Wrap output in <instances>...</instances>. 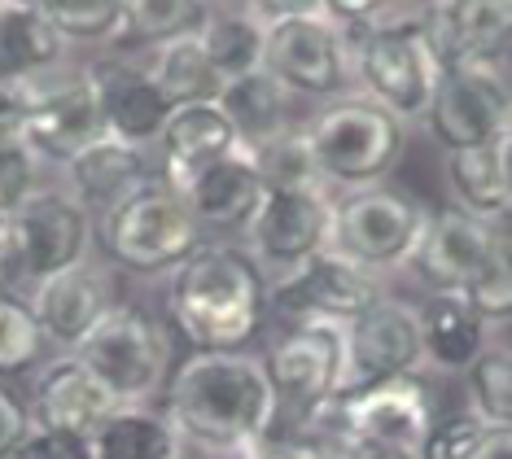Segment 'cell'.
Returning a JSON list of instances; mask_svg holds the SVG:
<instances>
[{"label":"cell","instance_id":"obj_1","mask_svg":"<svg viewBox=\"0 0 512 459\" xmlns=\"http://www.w3.org/2000/svg\"><path fill=\"white\" fill-rule=\"evenodd\" d=\"M162 416L189 451L250 459L276 438V394L267 363L250 350L232 355H193L171 368L162 390Z\"/></svg>","mask_w":512,"mask_h":459},{"label":"cell","instance_id":"obj_2","mask_svg":"<svg viewBox=\"0 0 512 459\" xmlns=\"http://www.w3.org/2000/svg\"><path fill=\"white\" fill-rule=\"evenodd\" d=\"M167 320L197 355L246 350L267 324V280L246 250L202 245L167 276Z\"/></svg>","mask_w":512,"mask_h":459},{"label":"cell","instance_id":"obj_3","mask_svg":"<svg viewBox=\"0 0 512 459\" xmlns=\"http://www.w3.org/2000/svg\"><path fill=\"white\" fill-rule=\"evenodd\" d=\"M302 140H307L316 180L333 197H346L390 180L394 167L403 162L407 127L368 97L346 92L337 101H324L316 114H307Z\"/></svg>","mask_w":512,"mask_h":459},{"label":"cell","instance_id":"obj_4","mask_svg":"<svg viewBox=\"0 0 512 459\" xmlns=\"http://www.w3.org/2000/svg\"><path fill=\"white\" fill-rule=\"evenodd\" d=\"M263 18V75L294 101H337L355 88L351 40L324 5H254Z\"/></svg>","mask_w":512,"mask_h":459},{"label":"cell","instance_id":"obj_5","mask_svg":"<svg viewBox=\"0 0 512 459\" xmlns=\"http://www.w3.org/2000/svg\"><path fill=\"white\" fill-rule=\"evenodd\" d=\"M97 241L114 272L132 276H171L184 258H193L206 245L189 202L162 180L127 197L119 210L101 215Z\"/></svg>","mask_w":512,"mask_h":459},{"label":"cell","instance_id":"obj_6","mask_svg":"<svg viewBox=\"0 0 512 459\" xmlns=\"http://www.w3.org/2000/svg\"><path fill=\"white\" fill-rule=\"evenodd\" d=\"M123 407H149L171 381V328L136 302H119L75 350Z\"/></svg>","mask_w":512,"mask_h":459},{"label":"cell","instance_id":"obj_7","mask_svg":"<svg viewBox=\"0 0 512 459\" xmlns=\"http://www.w3.org/2000/svg\"><path fill=\"white\" fill-rule=\"evenodd\" d=\"M267 381L276 394V438L285 433H311L329 416L342 390L346 333L342 328H285L267 350Z\"/></svg>","mask_w":512,"mask_h":459},{"label":"cell","instance_id":"obj_8","mask_svg":"<svg viewBox=\"0 0 512 459\" xmlns=\"http://www.w3.org/2000/svg\"><path fill=\"white\" fill-rule=\"evenodd\" d=\"M429 215L434 210H425L412 193H399L390 184L346 193L337 197L333 250L372 276L399 272V267H407V258L416 254V245H421Z\"/></svg>","mask_w":512,"mask_h":459},{"label":"cell","instance_id":"obj_9","mask_svg":"<svg viewBox=\"0 0 512 459\" xmlns=\"http://www.w3.org/2000/svg\"><path fill=\"white\" fill-rule=\"evenodd\" d=\"M337 197L324 184L267 188L259 215L250 219L246 241L263 280H281L316 254L333 250Z\"/></svg>","mask_w":512,"mask_h":459},{"label":"cell","instance_id":"obj_10","mask_svg":"<svg viewBox=\"0 0 512 459\" xmlns=\"http://www.w3.org/2000/svg\"><path fill=\"white\" fill-rule=\"evenodd\" d=\"M386 298L381 276L355 267L337 250L316 254L311 263L294 267L281 280H267V315H276L289 328H351L372 302Z\"/></svg>","mask_w":512,"mask_h":459},{"label":"cell","instance_id":"obj_11","mask_svg":"<svg viewBox=\"0 0 512 459\" xmlns=\"http://www.w3.org/2000/svg\"><path fill=\"white\" fill-rule=\"evenodd\" d=\"M508 119H512V84L504 79V70L491 62H464L442 70L421 127L442 153H460V149L499 145Z\"/></svg>","mask_w":512,"mask_h":459},{"label":"cell","instance_id":"obj_12","mask_svg":"<svg viewBox=\"0 0 512 459\" xmlns=\"http://www.w3.org/2000/svg\"><path fill=\"white\" fill-rule=\"evenodd\" d=\"M351 75L359 97L412 127L425 123L442 79V62L425 35H364L351 44Z\"/></svg>","mask_w":512,"mask_h":459},{"label":"cell","instance_id":"obj_13","mask_svg":"<svg viewBox=\"0 0 512 459\" xmlns=\"http://www.w3.org/2000/svg\"><path fill=\"white\" fill-rule=\"evenodd\" d=\"M31 88H36V101H31V119L22 140L36 149L40 162L66 167L84 149L101 145L110 136L88 66H57L49 75L31 79Z\"/></svg>","mask_w":512,"mask_h":459},{"label":"cell","instance_id":"obj_14","mask_svg":"<svg viewBox=\"0 0 512 459\" xmlns=\"http://www.w3.org/2000/svg\"><path fill=\"white\" fill-rule=\"evenodd\" d=\"M342 333H346V363L337 398H351L386 381H403V376H416L425 368L421 315H416V306L390 298V293L381 302H372Z\"/></svg>","mask_w":512,"mask_h":459},{"label":"cell","instance_id":"obj_15","mask_svg":"<svg viewBox=\"0 0 512 459\" xmlns=\"http://www.w3.org/2000/svg\"><path fill=\"white\" fill-rule=\"evenodd\" d=\"M316 429H324V438L386 442L416 455L434 429V398L421 385V376H403V381H386L351 398H337Z\"/></svg>","mask_w":512,"mask_h":459},{"label":"cell","instance_id":"obj_16","mask_svg":"<svg viewBox=\"0 0 512 459\" xmlns=\"http://www.w3.org/2000/svg\"><path fill=\"white\" fill-rule=\"evenodd\" d=\"M9 219H14L22 280L27 285H40V280L84 263L92 250V215L66 188H40Z\"/></svg>","mask_w":512,"mask_h":459},{"label":"cell","instance_id":"obj_17","mask_svg":"<svg viewBox=\"0 0 512 459\" xmlns=\"http://www.w3.org/2000/svg\"><path fill=\"white\" fill-rule=\"evenodd\" d=\"M123 403L114 398L101 376L88 368L79 355H57L53 363H44L36 385H31V425L40 433L71 442L75 451H84L106 420L119 411Z\"/></svg>","mask_w":512,"mask_h":459},{"label":"cell","instance_id":"obj_18","mask_svg":"<svg viewBox=\"0 0 512 459\" xmlns=\"http://www.w3.org/2000/svg\"><path fill=\"white\" fill-rule=\"evenodd\" d=\"M27 302H31V311H36V324H40V333L49 337V346H66L75 355L79 341L106 320L123 298H119L114 267L101 263V258H84V263L31 285Z\"/></svg>","mask_w":512,"mask_h":459},{"label":"cell","instance_id":"obj_19","mask_svg":"<svg viewBox=\"0 0 512 459\" xmlns=\"http://www.w3.org/2000/svg\"><path fill=\"white\" fill-rule=\"evenodd\" d=\"M499 232L491 223H477L464 210H434L425 223V237L416 254L407 258L412 280L429 293H464L477 267L491 258Z\"/></svg>","mask_w":512,"mask_h":459},{"label":"cell","instance_id":"obj_20","mask_svg":"<svg viewBox=\"0 0 512 459\" xmlns=\"http://www.w3.org/2000/svg\"><path fill=\"white\" fill-rule=\"evenodd\" d=\"M92 70V84H97V101H101V119H106L110 140L132 149H149L158 145L162 123L171 119L167 97L154 88L145 62L132 57H110Z\"/></svg>","mask_w":512,"mask_h":459},{"label":"cell","instance_id":"obj_21","mask_svg":"<svg viewBox=\"0 0 512 459\" xmlns=\"http://www.w3.org/2000/svg\"><path fill=\"white\" fill-rule=\"evenodd\" d=\"M154 149H158V167H162L158 180L180 193L206 167L241 153V136L219 105H180L162 123V136Z\"/></svg>","mask_w":512,"mask_h":459},{"label":"cell","instance_id":"obj_22","mask_svg":"<svg viewBox=\"0 0 512 459\" xmlns=\"http://www.w3.org/2000/svg\"><path fill=\"white\" fill-rule=\"evenodd\" d=\"M429 49L447 66L464 62H491L512 44V0H456V5H434L425 31Z\"/></svg>","mask_w":512,"mask_h":459},{"label":"cell","instance_id":"obj_23","mask_svg":"<svg viewBox=\"0 0 512 459\" xmlns=\"http://www.w3.org/2000/svg\"><path fill=\"white\" fill-rule=\"evenodd\" d=\"M66 193L75 197L88 215H110L119 210L127 197H136L141 188H149L158 180L154 167H149L145 149L119 145V140H101V145L84 149L75 162H66Z\"/></svg>","mask_w":512,"mask_h":459},{"label":"cell","instance_id":"obj_24","mask_svg":"<svg viewBox=\"0 0 512 459\" xmlns=\"http://www.w3.org/2000/svg\"><path fill=\"white\" fill-rule=\"evenodd\" d=\"M180 197L189 202L193 219L202 228H224V232H246L250 219L259 215L263 197H267V180L254 167V158L246 149L232 153V158L206 167L197 180L180 188Z\"/></svg>","mask_w":512,"mask_h":459},{"label":"cell","instance_id":"obj_25","mask_svg":"<svg viewBox=\"0 0 512 459\" xmlns=\"http://www.w3.org/2000/svg\"><path fill=\"white\" fill-rule=\"evenodd\" d=\"M421 315V341H425V368L464 376L477 363L491 341H486V324L473 315L464 293H429L416 306Z\"/></svg>","mask_w":512,"mask_h":459},{"label":"cell","instance_id":"obj_26","mask_svg":"<svg viewBox=\"0 0 512 459\" xmlns=\"http://www.w3.org/2000/svg\"><path fill=\"white\" fill-rule=\"evenodd\" d=\"M298 105L302 101H294L272 75H263V70L228 84L224 97H219V110H224L228 123L237 127L241 149H263V145H272V140L298 132V127L307 123L298 114Z\"/></svg>","mask_w":512,"mask_h":459},{"label":"cell","instance_id":"obj_27","mask_svg":"<svg viewBox=\"0 0 512 459\" xmlns=\"http://www.w3.org/2000/svg\"><path fill=\"white\" fill-rule=\"evenodd\" d=\"M62 35L36 0H0V75L40 79L62 66Z\"/></svg>","mask_w":512,"mask_h":459},{"label":"cell","instance_id":"obj_28","mask_svg":"<svg viewBox=\"0 0 512 459\" xmlns=\"http://www.w3.org/2000/svg\"><path fill=\"white\" fill-rule=\"evenodd\" d=\"M145 70L154 79V88L167 97L171 110H180V105H219V97L228 88L197 35H184V40H171L162 49H149Z\"/></svg>","mask_w":512,"mask_h":459},{"label":"cell","instance_id":"obj_29","mask_svg":"<svg viewBox=\"0 0 512 459\" xmlns=\"http://www.w3.org/2000/svg\"><path fill=\"white\" fill-rule=\"evenodd\" d=\"M197 40L224 84L263 70V18L254 5H211Z\"/></svg>","mask_w":512,"mask_h":459},{"label":"cell","instance_id":"obj_30","mask_svg":"<svg viewBox=\"0 0 512 459\" xmlns=\"http://www.w3.org/2000/svg\"><path fill=\"white\" fill-rule=\"evenodd\" d=\"M184 442L158 407H119L92 433L84 459H180Z\"/></svg>","mask_w":512,"mask_h":459},{"label":"cell","instance_id":"obj_31","mask_svg":"<svg viewBox=\"0 0 512 459\" xmlns=\"http://www.w3.org/2000/svg\"><path fill=\"white\" fill-rule=\"evenodd\" d=\"M442 171H447V184L456 193L460 210L477 223H495L512 215V197H508V180H504V162H499V149H460L442 158Z\"/></svg>","mask_w":512,"mask_h":459},{"label":"cell","instance_id":"obj_32","mask_svg":"<svg viewBox=\"0 0 512 459\" xmlns=\"http://www.w3.org/2000/svg\"><path fill=\"white\" fill-rule=\"evenodd\" d=\"M206 14H211V5H197V0H127L123 40L145 44V53L162 49V44H171V40L197 35Z\"/></svg>","mask_w":512,"mask_h":459},{"label":"cell","instance_id":"obj_33","mask_svg":"<svg viewBox=\"0 0 512 459\" xmlns=\"http://www.w3.org/2000/svg\"><path fill=\"white\" fill-rule=\"evenodd\" d=\"M469 411L486 429H512V346H486L464 372Z\"/></svg>","mask_w":512,"mask_h":459},{"label":"cell","instance_id":"obj_34","mask_svg":"<svg viewBox=\"0 0 512 459\" xmlns=\"http://www.w3.org/2000/svg\"><path fill=\"white\" fill-rule=\"evenodd\" d=\"M44 14L62 44H114L127 31V0H49Z\"/></svg>","mask_w":512,"mask_h":459},{"label":"cell","instance_id":"obj_35","mask_svg":"<svg viewBox=\"0 0 512 459\" xmlns=\"http://www.w3.org/2000/svg\"><path fill=\"white\" fill-rule=\"evenodd\" d=\"M49 337L40 333L36 311L18 289H0V376H22L40 368Z\"/></svg>","mask_w":512,"mask_h":459},{"label":"cell","instance_id":"obj_36","mask_svg":"<svg viewBox=\"0 0 512 459\" xmlns=\"http://www.w3.org/2000/svg\"><path fill=\"white\" fill-rule=\"evenodd\" d=\"M464 302L473 306V315L486 328L512 324V241L508 237H499L491 258L477 267V276L464 289Z\"/></svg>","mask_w":512,"mask_h":459},{"label":"cell","instance_id":"obj_37","mask_svg":"<svg viewBox=\"0 0 512 459\" xmlns=\"http://www.w3.org/2000/svg\"><path fill=\"white\" fill-rule=\"evenodd\" d=\"M31 193H40V158L27 140H0V215H14Z\"/></svg>","mask_w":512,"mask_h":459},{"label":"cell","instance_id":"obj_38","mask_svg":"<svg viewBox=\"0 0 512 459\" xmlns=\"http://www.w3.org/2000/svg\"><path fill=\"white\" fill-rule=\"evenodd\" d=\"M482 433H486V425L473 411H456V416H447V420H434V429H429V438L421 442L416 459H473Z\"/></svg>","mask_w":512,"mask_h":459},{"label":"cell","instance_id":"obj_39","mask_svg":"<svg viewBox=\"0 0 512 459\" xmlns=\"http://www.w3.org/2000/svg\"><path fill=\"white\" fill-rule=\"evenodd\" d=\"M31 101H36L31 79L0 75V140H22L27 119H31Z\"/></svg>","mask_w":512,"mask_h":459},{"label":"cell","instance_id":"obj_40","mask_svg":"<svg viewBox=\"0 0 512 459\" xmlns=\"http://www.w3.org/2000/svg\"><path fill=\"white\" fill-rule=\"evenodd\" d=\"M250 459H337V446L316 433H285V438H267Z\"/></svg>","mask_w":512,"mask_h":459},{"label":"cell","instance_id":"obj_41","mask_svg":"<svg viewBox=\"0 0 512 459\" xmlns=\"http://www.w3.org/2000/svg\"><path fill=\"white\" fill-rule=\"evenodd\" d=\"M31 429H36V425H31L27 403L0 385V459H14L18 446L31 438Z\"/></svg>","mask_w":512,"mask_h":459},{"label":"cell","instance_id":"obj_42","mask_svg":"<svg viewBox=\"0 0 512 459\" xmlns=\"http://www.w3.org/2000/svg\"><path fill=\"white\" fill-rule=\"evenodd\" d=\"M14 459H84V451H75L71 442H62V438H53V433H40V429H31V438L18 446Z\"/></svg>","mask_w":512,"mask_h":459},{"label":"cell","instance_id":"obj_43","mask_svg":"<svg viewBox=\"0 0 512 459\" xmlns=\"http://www.w3.org/2000/svg\"><path fill=\"white\" fill-rule=\"evenodd\" d=\"M337 446V459H416L412 451H399V446L386 442H364V438H329Z\"/></svg>","mask_w":512,"mask_h":459},{"label":"cell","instance_id":"obj_44","mask_svg":"<svg viewBox=\"0 0 512 459\" xmlns=\"http://www.w3.org/2000/svg\"><path fill=\"white\" fill-rule=\"evenodd\" d=\"M473 459H512V429H486Z\"/></svg>","mask_w":512,"mask_h":459},{"label":"cell","instance_id":"obj_45","mask_svg":"<svg viewBox=\"0 0 512 459\" xmlns=\"http://www.w3.org/2000/svg\"><path fill=\"white\" fill-rule=\"evenodd\" d=\"M499 162H504V180H508V197H512V119L504 127V136H499Z\"/></svg>","mask_w":512,"mask_h":459},{"label":"cell","instance_id":"obj_46","mask_svg":"<svg viewBox=\"0 0 512 459\" xmlns=\"http://www.w3.org/2000/svg\"><path fill=\"white\" fill-rule=\"evenodd\" d=\"M499 70H504V79H508V84H512V44H508V49H504V57H499Z\"/></svg>","mask_w":512,"mask_h":459},{"label":"cell","instance_id":"obj_47","mask_svg":"<svg viewBox=\"0 0 512 459\" xmlns=\"http://www.w3.org/2000/svg\"><path fill=\"white\" fill-rule=\"evenodd\" d=\"M180 459H224V455H206V451H189V446H184Z\"/></svg>","mask_w":512,"mask_h":459}]
</instances>
